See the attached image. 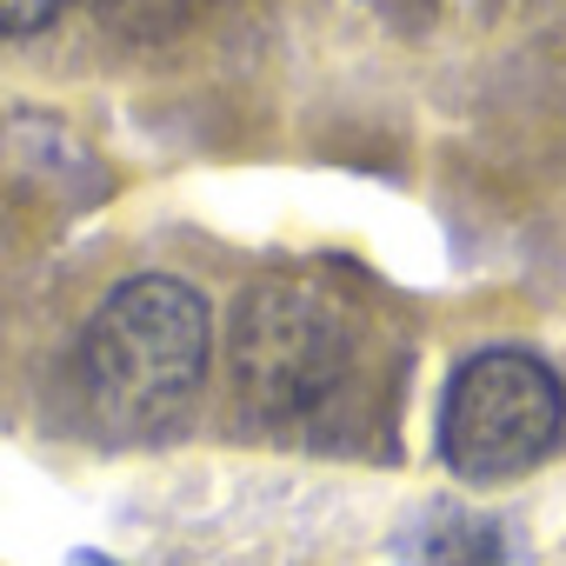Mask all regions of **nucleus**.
I'll return each instance as SVG.
<instances>
[{
	"label": "nucleus",
	"instance_id": "f03ea898",
	"mask_svg": "<svg viewBox=\"0 0 566 566\" xmlns=\"http://www.w3.org/2000/svg\"><path fill=\"white\" fill-rule=\"evenodd\" d=\"M360 360V321L314 280H260L233 301L227 367L260 420H314Z\"/></svg>",
	"mask_w": 566,
	"mask_h": 566
},
{
	"label": "nucleus",
	"instance_id": "423d86ee",
	"mask_svg": "<svg viewBox=\"0 0 566 566\" xmlns=\"http://www.w3.org/2000/svg\"><path fill=\"white\" fill-rule=\"evenodd\" d=\"M74 566H114V559H107V553H81Z\"/></svg>",
	"mask_w": 566,
	"mask_h": 566
},
{
	"label": "nucleus",
	"instance_id": "39448f33",
	"mask_svg": "<svg viewBox=\"0 0 566 566\" xmlns=\"http://www.w3.org/2000/svg\"><path fill=\"white\" fill-rule=\"evenodd\" d=\"M61 8H67V0H0V34H14V41L21 34H41Z\"/></svg>",
	"mask_w": 566,
	"mask_h": 566
},
{
	"label": "nucleus",
	"instance_id": "20e7f679",
	"mask_svg": "<svg viewBox=\"0 0 566 566\" xmlns=\"http://www.w3.org/2000/svg\"><path fill=\"white\" fill-rule=\"evenodd\" d=\"M101 8V21L114 28V34H127V41H167L174 28H187L207 0H94Z\"/></svg>",
	"mask_w": 566,
	"mask_h": 566
},
{
	"label": "nucleus",
	"instance_id": "7ed1b4c3",
	"mask_svg": "<svg viewBox=\"0 0 566 566\" xmlns=\"http://www.w3.org/2000/svg\"><path fill=\"white\" fill-rule=\"evenodd\" d=\"M566 427V387L559 374L526 347H486L453 367L440 400V460L473 480H513L553 453Z\"/></svg>",
	"mask_w": 566,
	"mask_h": 566
},
{
	"label": "nucleus",
	"instance_id": "f257e3e1",
	"mask_svg": "<svg viewBox=\"0 0 566 566\" xmlns=\"http://www.w3.org/2000/svg\"><path fill=\"white\" fill-rule=\"evenodd\" d=\"M207 354H213L207 301L174 273H140L94 307L74 347V380L87 413L114 440H154L193 407Z\"/></svg>",
	"mask_w": 566,
	"mask_h": 566
}]
</instances>
